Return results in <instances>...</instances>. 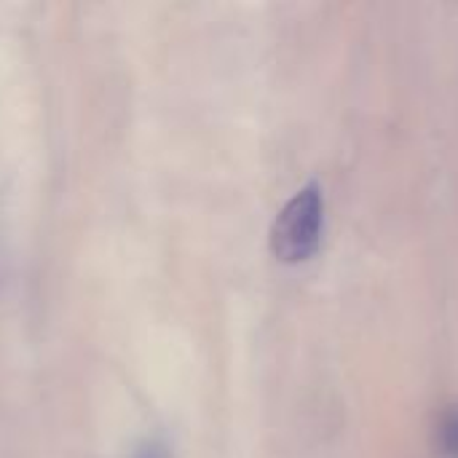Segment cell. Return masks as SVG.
<instances>
[{
  "label": "cell",
  "instance_id": "6da1fadb",
  "mask_svg": "<svg viewBox=\"0 0 458 458\" xmlns=\"http://www.w3.org/2000/svg\"><path fill=\"white\" fill-rule=\"evenodd\" d=\"M325 196L319 182H306L276 215L271 225V250L282 263L309 260L322 242Z\"/></svg>",
  "mask_w": 458,
  "mask_h": 458
},
{
  "label": "cell",
  "instance_id": "3957f363",
  "mask_svg": "<svg viewBox=\"0 0 458 458\" xmlns=\"http://www.w3.org/2000/svg\"><path fill=\"white\" fill-rule=\"evenodd\" d=\"M134 458H172V456H169V448H166L161 440H145V443L137 448Z\"/></svg>",
  "mask_w": 458,
  "mask_h": 458
},
{
  "label": "cell",
  "instance_id": "7a4b0ae2",
  "mask_svg": "<svg viewBox=\"0 0 458 458\" xmlns=\"http://www.w3.org/2000/svg\"><path fill=\"white\" fill-rule=\"evenodd\" d=\"M437 443H440V451H443L445 456L458 458V405H451V408L440 416Z\"/></svg>",
  "mask_w": 458,
  "mask_h": 458
}]
</instances>
